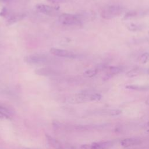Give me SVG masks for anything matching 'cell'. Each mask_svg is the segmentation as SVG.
I'll list each match as a JSON object with an SVG mask.
<instances>
[{
  "mask_svg": "<svg viewBox=\"0 0 149 149\" xmlns=\"http://www.w3.org/2000/svg\"><path fill=\"white\" fill-rule=\"evenodd\" d=\"M101 99V95L98 93L91 91H84L69 97L66 101L70 104H80L98 101Z\"/></svg>",
  "mask_w": 149,
  "mask_h": 149,
  "instance_id": "6da1fadb",
  "label": "cell"
},
{
  "mask_svg": "<svg viewBox=\"0 0 149 149\" xmlns=\"http://www.w3.org/2000/svg\"><path fill=\"white\" fill-rule=\"evenodd\" d=\"M89 17L87 13L80 14L63 13L59 16V22L65 26H77L81 25L85 20Z\"/></svg>",
  "mask_w": 149,
  "mask_h": 149,
  "instance_id": "7a4b0ae2",
  "label": "cell"
},
{
  "mask_svg": "<svg viewBox=\"0 0 149 149\" xmlns=\"http://www.w3.org/2000/svg\"><path fill=\"white\" fill-rule=\"evenodd\" d=\"M124 8L120 5L112 4L104 7L101 12V16L106 20H110L120 15Z\"/></svg>",
  "mask_w": 149,
  "mask_h": 149,
  "instance_id": "3957f363",
  "label": "cell"
},
{
  "mask_svg": "<svg viewBox=\"0 0 149 149\" xmlns=\"http://www.w3.org/2000/svg\"><path fill=\"white\" fill-rule=\"evenodd\" d=\"M53 58L44 54H32L26 56L24 61L29 65H40L51 63Z\"/></svg>",
  "mask_w": 149,
  "mask_h": 149,
  "instance_id": "277c9868",
  "label": "cell"
},
{
  "mask_svg": "<svg viewBox=\"0 0 149 149\" xmlns=\"http://www.w3.org/2000/svg\"><path fill=\"white\" fill-rule=\"evenodd\" d=\"M36 7L39 12L49 16H56L59 12L58 8L45 4H37Z\"/></svg>",
  "mask_w": 149,
  "mask_h": 149,
  "instance_id": "5b68a950",
  "label": "cell"
},
{
  "mask_svg": "<svg viewBox=\"0 0 149 149\" xmlns=\"http://www.w3.org/2000/svg\"><path fill=\"white\" fill-rule=\"evenodd\" d=\"M115 140L101 141L86 144L87 149H109L115 144Z\"/></svg>",
  "mask_w": 149,
  "mask_h": 149,
  "instance_id": "8992f818",
  "label": "cell"
},
{
  "mask_svg": "<svg viewBox=\"0 0 149 149\" xmlns=\"http://www.w3.org/2000/svg\"><path fill=\"white\" fill-rule=\"evenodd\" d=\"M50 52L52 55L58 57L74 58L76 56V54L72 51L57 48H51L50 49Z\"/></svg>",
  "mask_w": 149,
  "mask_h": 149,
  "instance_id": "52a82bcc",
  "label": "cell"
},
{
  "mask_svg": "<svg viewBox=\"0 0 149 149\" xmlns=\"http://www.w3.org/2000/svg\"><path fill=\"white\" fill-rule=\"evenodd\" d=\"M104 70H105V72L104 80H107L120 73L122 71V68L118 66H107L104 68Z\"/></svg>",
  "mask_w": 149,
  "mask_h": 149,
  "instance_id": "ba28073f",
  "label": "cell"
},
{
  "mask_svg": "<svg viewBox=\"0 0 149 149\" xmlns=\"http://www.w3.org/2000/svg\"><path fill=\"white\" fill-rule=\"evenodd\" d=\"M142 143V140L137 137L126 138L120 141V146L123 148H128L135 146L140 145Z\"/></svg>",
  "mask_w": 149,
  "mask_h": 149,
  "instance_id": "9c48e42d",
  "label": "cell"
},
{
  "mask_svg": "<svg viewBox=\"0 0 149 149\" xmlns=\"http://www.w3.org/2000/svg\"><path fill=\"white\" fill-rule=\"evenodd\" d=\"M35 73L40 76H52V75H55L58 74V72L56 71L55 69H54L51 68H38L35 71Z\"/></svg>",
  "mask_w": 149,
  "mask_h": 149,
  "instance_id": "30bf717a",
  "label": "cell"
},
{
  "mask_svg": "<svg viewBox=\"0 0 149 149\" xmlns=\"http://www.w3.org/2000/svg\"><path fill=\"white\" fill-rule=\"evenodd\" d=\"M45 137L47 143L54 149H63L61 143L56 139L47 134H46Z\"/></svg>",
  "mask_w": 149,
  "mask_h": 149,
  "instance_id": "8fae6325",
  "label": "cell"
},
{
  "mask_svg": "<svg viewBox=\"0 0 149 149\" xmlns=\"http://www.w3.org/2000/svg\"><path fill=\"white\" fill-rule=\"evenodd\" d=\"M100 69H102L101 67L90 69L86 70L84 73V76L87 77H92L95 76L98 72Z\"/></svg>",
  "mask_w": 149,
  "mask_h": 149,
  "instance_id": "7c38bea8",
  "label": "cell"
},
{
  "mask_svg": "<svg viewBox=\"0 0 149 149\" xmlns=\"http://www.w3.org/2000/svg\"><path fill=\"white\" fill-rule=\"evenodd\" d=\"M141 70L140 68H136L127 72V73H126V76L127 77H134L139 75L141 73Z\"/></svg>",
  "mask_w": 149,
  "mask_h": 149,
  "instance_id": "4fadbf2b",
  "label": "cell"
},
{
  "mask_svg": "<svg viewBox=\"0 0 149 149\" xmlns=\"http://www.w3.org/2000/svg\"><path fill=\"white\" fill-rule=\"evenodd\" d=\"M139 61L141 64H146L149 61V53L148 52H144L142 54L139 58Z\"/></svg>",
  "mask_w": 149,
  "mask_h": 149,
  "instance_id": "5bb4252c",
  "label": "cell"
},
{
  "mask_svg": "<svg viewBox=\"0 0 149 149\" xmlns=\"http://www.w3.org/2000/svg\"><path fill=\"white\" fill-rule=\"evenodd\" d=\"M0 116L5 118L10 117V112L5 107L0 105Z\"/></svg>",
  "mask_w": 149,
  "mask_h": 149,
  "instance_id": "9a60e30c",
  "label": "cell"
},
{
  "mask_svg": "<svg viewBox=\"0 0 149 149\" xmlns=\"http://www.w3.org/2000/svg\"><path fill=\"white\" fill-rule=\"evenodd\" d=\"M126 88L128 89L135 90H146L148 89V87L146 86H138V85H127L126 86Z\"/></svg>",
  "mask_w": 149,
  "mask_h": 149,
  "instance_id": "2e32d148",
  "label": "cell"
},
{
  "mask_svg": "<svg viewBox=\"0 0 149 149\" xmlns=\"http://www.w3.org/2000/svg\"><path fill=\"white\" fill-rule=\"evenodd\" d=\"M129 29L130 30H133V31H136V30H137L139 28L137 26L134 24H130V26H129Z\"/></svg>",
  "mask_w": 149,
  "mask_h": 149,
  "instance_id": "e0dca14e",
  "label": "cell"
},
{
  "mask_svg": "<svg viewBox=\"0 0 149 149\" xmlns=\"http://www.w3.org/2000/svg\"><path fill=\"white\" fill-rule=\"evenodd\" d=\"M135 14H136V13L134 12H127V13H126V15H125V19L130 18V17H133V16H134Z\"/></svg>",
  "mask_w": 149,
  "mask_h": 149,
  "instance_id": "ac0fdd59",
  "label": "cell"
},
{
  "mask_svg": "<svg viewBox=\"0 0 149 149\" xmlns=\"http://www.w3.org/2000/svg\"><path fill=\"white\" fill-rule=\"evenodd\" d=\"M48 1L52 2V3H61L64 2L65 0H48Z\"/></svg>",
  "mask_w": 149,
  "mask_h": 149,
  "instance_id": "d6986e66",
  "label": "cell"
},
{
  "mask_svg": "<svg viewBox=\"0 0 149 149\" xmlns=\"http://www.w3.org/2000/svg\"><path fill=\"white\" fill-rule=\"evenodd\" d=\"M146 128H147V130L149 132V122H148L146 124Z\"/></svg>",
  "mask_w": 149,
  "mask_h": 149,
  "instance_id": "ffe728a7",
  "label": "cell"
},
{
  "mask_svg": "<svg viewBox=\"0 0 149 149\" xmlns=\"http://www.w3.org/2000/svg\"><path fill=\"white\" fill-rule=\"evenodd\" d=\"M10 1V0H0V2H4V3H6V2H8Z\"/></svg>",
  "mask_w": 149,
  "mask_h": 149,
  "instance_id": "44dd1931",
  "label": "cell"
},
{
  "mask_svg": "<svg viewBox=\"0 0 149 149\" xmlns=\"http://www.w3.org/2000/svg\"><path fill=\"white\" fill-rule=\"evenodd\" d=\"M21 149H32V148H22Z\"/></svg>",
  "mask_w": 149,
  "mask_h": 149,
  "instance_id": "7402d4cb",
  "label": "cell"
}]
</instances>
